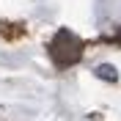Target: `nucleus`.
I'll return each instance as SVG.
<instances>
[{"label": "nucleus", "instance_id": "1", "mask_svg": "<svg viewBox=\"0 0 121 121\" xmlns=\"http://www.w3.org/2000/svg\"><path fill=\"white\" fill-rule=\"evenodd\" d=\"M50 58L58 66H72L83 58V41L69 30H58L55 39L50 41Z\"/></svg>", "mask_w": 121, "mask_h": 121}, {"label": "nucleus", "instance_id": "2", "mask_svg": "<svg viewBox=\"0 0 121 121\" xmlns=\"http://www.w3.org/2000/svg\"><path fill=\"white\" fill-rule=\"evenodd\" d=\"M94 74L99 77V80H107V83H113L116 77H118V72H116V66H110V63H102V66L94 69Z\"/></svg>", "mask_w": 121, "mask_h": 121}, {"label": "nucleus", "instance_id": "3", "mask_svg": "<svg viewBox=\"0 0 121 121\" xmlns=\"http://www.w3.org/2000/svg\"><path fill=\"white\" fill-rule=\"evenodd\" d=\"M118 39H121V33H118Z\"/></svg>", "mask_w": 121, "mask_h": 121}]
</instances>
